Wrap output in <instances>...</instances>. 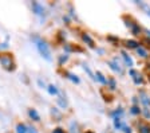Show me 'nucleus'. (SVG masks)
<instances>
[{
  "label": "nucleus",
  "instance_id": "nucleus-1",
  "mask_svg": "<svg viewBox=\"0 0 150 133\" xmlns=\"http://www.w3.org/2000/svg\"><path fill=\"white\" fill-rule=\"evenodd\" d=\"M31 39L35 42V43H36V47H38V51H39V54H40L46 60L51 62V60H52V57H51V51H50V48H48V46H47L46 42L42 41L39 36H36V35L31 36Z\"/></svg>",
  "mask_w": 150,
  "mask_h": 133
},
{
  "label": "nucleus",
  "instance_id": "nucleus-2",
  "mask_svg": "<svg viewBox=\"0 0 150 133\" xmlns=\"http://www.w3.org/2000/svg\"><path fill=\"white\" fill-rule=\"evenodd\" d=\"M0 65L3 66L7 71H13L15 70V62H13L12 54H1L0 55Z\"/></svg>",
  "mask_w": 150,
  "mask_h": 133
},
{
  "label": "nucleus",
  "instance_id": "nucleus-3",
  "mask_svg": "<svg viewBox=\"0 0 150 133\" xmlns=\"http://www.w3.org/2000/svg\"><path fill=\"white\" fill-rule=\"evenodd\" d=\"M31 7H32V12H34L35 15H38V16H43L44 15V7L42 6L40 3H38V1H32Z\"/></svg>",
  "mask_w": 150,
  "mask_h": 133
},
{
  "label": "nucleus",
  "instance_id": "nucleus-4",
  "mask_svg": "<svg viewBox=\"0 0 150 133\" xmlns=\"http://www.w3.org/2000/svg\"><path fill=\"white\" fill-rule=\"evenodd\" d=\"M138 133H150V124L145 122V121H141L138 122Z\"/></svg>",
  "mask_w": 150,
  "mask_h": 133
},
{
  "label": "nucleus",
  "instance_id": "nucleus-5",
  "mask_svg": "<svg viewBox=\"0 0 150 133\" xmlns=\"http://www.w3.org/2000/svg\"><path fill=\"white\" fill-rule=\"evenodd\" d=\"M109 66L112 71H115V73H118V74H122V69H121V66H119L117 58L114 60H109Z\"/></svg>",
  "mask_w": 150,
  "mask_h": 133
},
{
  "label": "nucleus",
  "instance_id": "nucleus-6",
  "mask_svg": "<svg viewBox=\"0 0 150 133\" xmlns=\"http://www.w3.org/2000/svg\"><path fill=\"white\" fill-rule=\"evenodd\" d=\"M122 19H123V22H125L126 27H129V28H130V30H133V28H134V27H135V26H137V23H135V20L133 19L131 16L125 15V16H123V18H122Z\"/></svg>",
  "mask_w": 150,
  "mask_h": 133
},
{
  "label": "nucleus",
  "instance_id": "nucleus-7",
  "mask_svg": "<svg viewBox=\"0 0 150 133\" xmlns=\"http://www.w3.org/2000/svg\"><path fill=\"white\" fill-rule=\"evenodd\" d=\"M130 75L133 77V79H134V82H135V85H139V83H142V78H141V75H139V73H138L137 70H134V69H130Z\"/></svg>",
  "mask_w": 150,
  "mask_h": 133
},
{
  "label": "nucleus",
  "instance_id": "nucleus-8",
  "mask_svg": "<svg viewBox=\"0 0 150 133\" xmlns=\"http://www.w3.org/2000/svg\"><path fill=\"white\" fill-rule=\"evenodd\" d=\"M82 41H83L86 44H88L90 47H95V43H94L93 38H91L88 34H86V32H84V34H82Z\"/></svg>",
  "mask_w": 150,
  "mask_h": 133
},
{
  "label": "nucleus",
  "instance_id": "nucleus-9",
  "mask_svg": "<svg viewBox=\"0 0 150 133\" xmlns=\"http://www.w3.org/2000/svg\"><path fill=\"white\" fill-rule=\"evenodd\" d=\"M64 51H66V53H71V51H79V53H82V51H83V48L76 47V46H72V44L67 43V44H64Z\"/></svg>",
  "mask_w": 150,
  "mask_h": 133
},
{
  "label": "nucleus",
  "instance_id": "nucleus-10",
  "mask_svg": "<svg viewBox=\"0 0 150 133\" xmlns=\"http://www.w3.org/2000/svg\"><path fill=\"white\" fill-rule=\"evenodd\" d=\"M125 46L127 48H135L137 50L139 47V43L137 41H133V39H129V41H125Z\"/></svg>",
  "mask_w": 150,
  "mask_h": 133
},
{
  "label": "nucleus",
  "instance_id": "nucleus-11",
  "mask_svg": "<svg viewBox=\"0 0 150 133\" xmlns=\"http://www.w3.org/2000/svg\"><path fill=\"white\" fill-rule=\"evenodd\" d=\"M28 116H30L31 120L36 121V122L38 121H40V116H39V113H38L35 109H30V110H28Z\"/></svg>",
  "mask_w": 150,
  "mask_h": 133
},
{
  "label": "nucleus",
  "instance_id": "nucleus-12",
  "mask_svg": "<svg viewBox=\"0 0 150 133\" xmlns=\"http://www.w3.org/2000/svg\"><path fill=\"white\" fill-rule=\"evenodd\" d=\"M137 54L139 58H147L149 57V53H147V50L144 47V46H139V47L137 48Z\"/></svg>",
  "mask_w": 150,
  "mask_h": 133
},
{
  "label": "nucleus",
  "instance_id": "nucleus-13",
  "mask_svg": "<svg viewBox=\"0 0 150 133\" xmlns=\"http://www.w3.org/2000/svg\"><path fill=\"white\" fill-rule=\"evenodd\" d=\"M139 97H141V102L145 105V108H147V106L150 105V98L146 95V93H145V92H141L139 93Z\"/></svg>",
  "mask_w": 150,
  "mask_h": 133
},
{
  "label": "nucleus",
  "instance_id": "nucleus-14",
  "mask_svg": "<svg viewBox=\"0 0 150 133\" xmlns=\"http://www.w3.org/2000/svg\"><path fill=\"white\" fill-rule=\"evenodd\" d=\"M122 58H123V60H125L126 66H129V67L133 66V59H131L130 55H129L126 51H122Z\"/></svg>",
  "mask_w": 150,
  "mask_h": 133
},
{
  "label": "nucleus",
  "instance_id": "nucleus-15",
  "mask_svg": "<svg viewBox=\"0 0 150 133\" xmlns=\"http://www.w3.org/2000/svg\"><path fill=\"white\" fill-rule=\"evenodd\" d=\"M83 70H84V71H86V73H87V75L90 77V78L93 79V81H97V77H95V74H94L93 71H91V69H90V67H88V65H86V63H84V65H83Z\"/></svg>",
  "mask_w": 150,
  "mask_h": 133
},
{
  "label": "nucleus",
  "instance_id": "nucleus-16",
  "mask_svg": "<svg viewBox=\"0 0 150 133\" xmlns=\"http://www.w3.org/2000/svg\"><path fill=\"white\" fill-rule=\"evenodd\" d=\"M47 92L50 93L51 95H58L59 90H58V87H56L55 85H48V86H47Z\"/></svg>",
  "mask_w": 150,
  "mask_h": 133
},
{
  "label": "nucleus",
  "instance_id": "nucleus-17",
  "mask_svg": "<svg viewBox=\"0 0 150 133\" xmlns=\"http://www.w3.org/2000/svg\"><path fill=\"white\" fill-rule=\"evenodd\" d=\"M16 133H27V127H25L24 124L19 122L16 125Z\"/></svg>",
  "mask_w": 150,
  "mask_h": 133
},
{
  "label": "nucleus",
  "instance_id": "nucleus-18",
  "mask_svg": "<svg viewBox=\"0 0 150 133\" xmlns=\"http://www.w3.org/2000/svg\"><path fill=\"white\" fill-rule=\"evenodd\" d=\"M95 77H97V79L99 81L100 83H103V85H107V81H106V78H105V75H103L100 71H97L95 73Z\"/></svg>",
  "mask_w": 150,
  "mask_h": 133
},
{
  "label": "nucleus",
  "instance_id": "nucleus-19",
  "mask_svg": "<svg viewBox=\"0 0 150 133\" xmlns=\"http://www.w3.org/2000/svg\"><path fill=\"white\" fill-rule=\"evenodd\" d=\"M66 74V75H67V78H69V79H71V81H72V82H74V83H79V82H81V81H79V78H78V77H76V75H74V74H71V73H64Z\"/></svg>",
  "mask_w": 150,
  "mask_h": 133
},
{
  "label": "nucleus",
  "instance_id": "nucleus-20",
  "mask_svg": "<svg viewBox=\"0 0 150 133\" xmlns=\"http://www.w3.org/2000/svg\"><path fill=\"white\" fill-rule=\"evenodd\" d=\"M114 127H115V129H121V128H122L121 117H114Z\"/></svg>",
  "mask_w": 150,
  "mask_h": 133
},
{
  "label": "nucleus",
  "instance_id": "nucleus-21",
  "mask_svg": "<svg viewBox=\"0 0 150 133\" xmlns=\"http://www.w3.org/2000/svg\"><path fill=\"white\" fill-rule=\"evenodd\" d=\"M56 101H58V104H59L63 109H66V108H67V101H66V100H64V97H59V98L56 100Z\"/></svg>",
  "mask_w": 150,
  "mask_h": 133
},
{
  "label": "nucleus",
  "instance_id": "nucleus-22",
  "mask_svg": "<svg viewBox=\"0 0 150 133\" xmlns=\"http://www.w3.org/2000/svg\"><path fill=\"white\" fill-rule=\"evenodd\" d=\"M70 133H79L78 129H76V124L75 122H71V125H70Z\"/></svg>",
  "mask_w": 150,
  "mask_h": 133
},
{
  "label": "nucleus",
  "instance_id": "nucleus-23",
  "mask_svg": "<svg viewBox=\"0 0 150 133\" xmlns=\"http://www.w3.org/2000/svg\"><path fill=\"white\" fill-rule=\"evenodd\" d=\"M67 59H69V55H60L59 57V65L62 66L64 62H67Z\"/></svg>",
  "mask_w": 150,
  "mask_h": 133
},
{
  "label": "nucleus",
  "instance_id": "nucleus-24",
  "mask_svg": "<svg viewBox=\"0 0 150 133\" xmlns=\"http://www.w3.org/2000/svg\"><path fill=\"white\" fill-rule=\"evenodd\" d=\"M131 32H133V35H139V34H141V27L137 24V26L134 27V28L131 30Z\"/></svg>",
  "mask_w": 150,
  "mask_h": 133
},
{
  "label": "nucleus",
  "instance_id": "nucleus-25",
  "mask_svg": "<svg viewBox=\"0 0 150 133\" xmlns=\"http://www.w3.org/2000/svg\"><path fill=\"white\" fill-rule=\"evenodd\" d=\"M139 6L142 7V8H144L145 11H146V14H147V15L150 16V7L147 6V4H145V3H139Z\"/></svg>",
  "mask_w": 150,
  "mask_h": 133
},
{
  "label": "nucleus",
  "instance_id": "nucleus-26",
  "mask_svg": "<svg viewBox=\"0 0 150 133\" xmlns=\"http://www.w3.org/2000/svg\"><path fill=\"white\" fill-rule=\"evenodd\" d=\"M131 113H133V114H139V113H141V109L138 108V106H135V105H134V106L131 108Z\"/></svg>",
  "mask_w": 150,
  "mask_h": 133
},
{
  "label": "nucleus",
  "instance_id": "nucleus-27",
  "mask_svg": "<svg viewBox=\"0 0 150 133\" xmlns=\"http://www.w3.org/2000/svg\"><path fill=\"white\" fill-rule=\"evenodd\" d=\"M107 82L110 83V89H115V79L114 78H110Z\"/></svg>",
  "mask_w": 150,
  "mask_h": 133
},
{
  "label": "nucleus",
  "instance_id": "nucleus-28",
  "mask_svg": "<svg viewBox=\"0 0 150 133\" xmlns=\"http://www.w3.org/2000/svg\"><path fill=\"white\" fill-rule=\"evenodd\" d=\"M38 85L40 86L42 89H47V86H46V83L43 82V81H42V79H38Z\"/></svg>",
  "mask_w": 150,
  "mask_h": 133
},
{
  "label": "nucleus",
  "instance_id": "nucleus-29",
  "mask_svg": "<svg viewBox=\"0 0 150 133\" xmlns=\"http://www.w3.org/2000/svg\"><path fill=\"white\" fill-rule=\"evenodd\" d=\"M27 133H38V132H36V129H35V128L27 127Z\"/></svg>",
  "mask_w": 150,
  "mask_h": 133
},
{
  "label": "nucleus",
  "instance_id": "nucleus-30",
  "mask_svg": "<svg viewBox=\"0 0 150 133\" xmlns=\"http://www.w3.org/2000/svg\"><path fill=\"white\" fill-rule=\"evenodd\" d=\"M52 133H64V130H63L62 128H56V129L52 130Z\"/></svg>",
  "mask_w": 150,
  "mask_h": 133
},
{
  "label": "nucleus",
  "instance_id": "nucleus-31",
  "mask_svg": "<svg viewBox=\"0 0 150 133\" xmlns=\"http://www.w3.org/2000/svg\"><path fill=\"white\" fill-rule=\"evenodd\" d=\"M144 113H145V117H146V118H149V117H150V112L147 110V108H145V109H144Z\"/></svg>",
  "mask_w": 150,
  "mask_h": 133
},
{
  "label": "nucleus",
  "instance_id": "nucleus-32",
  "mask_svg": "<svg viewBox=\"0 0 150 133\" xmlns=\"http://www.w3.org/2000/svg\"><path fill=\"white\" fill-rule=\"evenodd\" d=\"M123 132L125 133H131V129L129 127H123Z\"/></svg>",
  "mask_w": 150,
  "mask_h": 133
},
{
  "label": "nucleus",
  "instance_id": "nucleus-33",
  "mask_svg": "<svg viewBox=\"0 0 150 133\" xmlns=\"http://www.w3.org/2000/svg\"><path fill=\"white\" fill-rule=\"evenodd\" d=\"M146 31V34H147V36H149V39H150V30H145Z\"/></svg>",
  "mask_w": 150,
  "mask_h": 133
},
{
  "label": "nucleus",
  "instance_id": "nucleus-34",
  "mask_svg": "<svg viewBox=\"0 0 150 133\" xmlns=\"http://www.w3.org/2000/svg\"><path fill=\"white\" fill-rule=\"evenodd\" d=\"M86 133H94V132H91V130H87V132H86Z\"/></svg>",
  "mask_w": 150,
  "mask_h": 133
},
{
  "label": "nucleus",
  "instance_id": "nucleus-35",
  "mask_svg": "<svg viewBox=\"0 0 150 133\" xmlns=\"http://www.w3.org/2000/svg\"><path fill=\"white\" fill-rule=\"evenodd\" d=\"M149 82H150V74H149Z\"/></svg>",
  "mask_w": 150,
  "mask_h": 133
}]
</instances>
